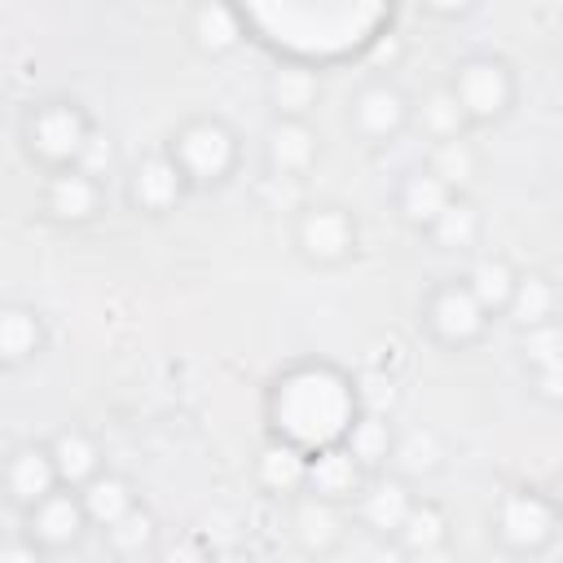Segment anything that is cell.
Instances as JSON below:
<instances>
[{"instance_id": "d6986e66", "label": "cell", "mask_w": 563, "mask_h": 563, "mask_svg": "<svg viewBox=\"0 0 563 563\" xmlns=\"http://www.w3.org/2000/svg\"><path fill=\"white\" fill-rule=\"evenodd\" d=\"M317 97H321V79H317V70H308L299 62L277 66L268 79V101H273L277 119H303L317 106Z\"/></svg>"}, {"instance_id": "7a4b0ae2", "label": "cell", "mask_w": 563, "mask_h": 563, "mask_svg": "<svg viewBox=\"0 0 563 563\" xmlns=\"http://www.w3.org/2000/svg\"><path fill=\"white\" fill-rule=\"evenodd\" d=\"M172 158L189 176V185H220L238 163V136L220 119H189L172 136Z\"/></svg>"}, {"instance_id": "9a60e30c", "label": "cell", "mask_w": 563, "mask_h": 563, "mask_svg": "<svg viewBox=\"0 0 563 563\" xmlns=\"http://www.w3.org/2000/svg\"><path fill=\"white\" fill-rule=\"evenodd\" d=\"M308 453H312V449H303V444H295V440H286V435L268 440V444L260 449V457H255L260 484H264L268 493H277V497L303 493V488H308Z\"/></svg>"}, {"instance_id": "9c48e42d", "label": "cell", "mask_w": 563, "mask_h": 563, "mask_svg": "<svg viewBox=\"0 0 563 563\" xmlns=\"http://www.w3.org/2000/svg\"><path fill=\"white\" fill-rule=\"evenodd\" d=\"M185 185H189V176L180 172V163L172 158V150L167 154H145L132 167V176H128V198L145 216H167L185 198Z\"/></svg>"}, {"instance_id": "603a6c76", "label": "cell", "mask_w": 563, "mask_h": 563, "mask_svg": "<svg viewBox=\"0 0 563 563\" xmlns=\"http://www.w3.org/2000/svg\"><path fill=\"white\" fill-rule=\"evenodd\" d=\"M343 444L352 449V457L365 466V471H383L391 462V449H396V435H391V422L383 413H356L352 427L343 431Z\"/></svg>"}, {"instance_id": "83f0119b", "label": "cell", "mask_w": 563, "mask_h": 563, "mask_svg": "<svg viewBox=\"0 0 563 563\" xmlns=\"http://www.w3.org/2000/svg\"><path fill=\"white\" fill-rule=\"evenodd\" d=\"M418 123H422V132L431 141H449V136H462V128L471 119H466V110H462L453 88H431L422 97V106H418Z\"/></svg>"}, {"instance_id": "8992f818", "label": "cell", "mask_w": 563, "mask_h": 563, "mask_svg": "<svg viewBox=\"0 0 563 563\" xmlns=\"http://www.w3.org/2000/svg\"><path fill=\"white\" fill-rule=\"evenodd\" d=\"M488 308L475 299V290L466 282H449L427 299V330L444 343V347H471L484 325H488Z\"/></svg>"}, {"instance_id": "277c9868", "label": "cell", "mask_w": 563, "mask_h": 563, "mask_svg": "<svg viewBox=\"0 0 563 563\" xmlns=\"http://www.w3.org/2000/svg\"><path fill=\"white\" fill-rule=\"evenodd\" d=\"M88 136H92V123L75 101H44L26 119V145L48 167H75Z\"/></svg>"}, {"instance_id": "e575fe53", "label": "cell", "mask_w": 563, "mask_h": 563, "mask_svg": "<svg viewBox=\"0 0 563 563\" xmlns=\"http://www.w3.org/2000/svg\"><path fill=\"white\" fill-rule=\"evenodd\" d=\"M532 374H537V391H541L545 400H563V361L541 365V369H532Z\"/></svg>"}, {"instance_id": "3957f363", "label": "cell", "mask_w": 563, "mask_h": 563, "mask_svg": "<svg viewBox=\"0 0 563 563\" xmlns=\"http://www.w3.org/2000/svg\"><path fill=\"white\" fill-rule=\"evenodd\" d=\"M559 501L545 497V493H528V488H515L497 501V519H493V532L506 550L515 554H537L554 541L559 532Z\"/></svg>"}, {"instance_id": "7402d4cb", "label": "cell", "mask_w": 563, "mask_h": 563, "mask_svg": "<svg viewBox=\"0 0 563 563\" xmlns=\"http://www.w3.org/2000/svg\"><path fill=\"white\" fill-rule=\"evenodd\" d=\"M48 449H53V462H57V475L66 488H84L92 475H101V449L92 444V435H84L75 427L57 431L48 440Z\"/></svg>"}, {"instance_id": "52a82bcc", "label": "cell", "mask_w": 563, "mask_h": 563, "mask_svg": "<svg viewBox=\"0 0 563 563\" xmlns=\"http://www.w3.org/2000/svg\"><path fill=\"white\" fill-rule=\"evenodd\" d=\"M295 246L312 264H343L356 251V224L343 207H308L295 224Z\"/></svg>"}, {"instance_id": "d6a6232c", "label": "cell", "mask_w": 563, "mask_h": 563, "mask_svg": "<svg viewBox=\"0 0 563 563\" xmlns=\"http://www.w3.org/2000/svg\"><path fill=\"white\" fill-rule=\"evenodd\" d=\"M523 361H528L532 369L563 361V321L550 317V321H541V325H528V330H523Z\"/></svg>"}, {"instance_id": "ba28073f", "label": "cell", "mask_w": 563, "mask_h": 563, "mask_svg": "<svg viewBox=\"0 0 563 563\" xmlns=\"http://www.w3.org/2000/svg\"><path fill=\"white\" fill-rule=\"evenodd\" d=\"M26 515V532L40 541V550H66V545H75L79 537H84V528L92 523L88 519V510H84V497H79V488H53L48 497H40L31 510H22Z\"/></svg>"}, {"instance_id": "484cf974", "label": "cell", "mask_w": 563, "mask_h": 563, "mask_svg": "<svg viewBox=\"0 0 563 563\" xmlns=\"http://www.w3.org/2000/svg\"><path fill=\"white\" fill-rule=\"evenodd\" d=\"M515 282H519V273H515L501 255H484V260H475L471 273H466V286L475 290V299H479L488 312H506V303H510V295H515Z\"/></svg>"}, {"instance_id": "6da1fadb", "label": "cell", "mask_w": 563, "mask_h": 563, "mask_svg": "<svg viewBox=\"0 0 563 563\" xmlns=\"http://www.w3.org/2000/svg\"><path fill=\"white\" fill-rule=\"evenodd\" d=\"M352 418H356V391L339 369L299 365L286 378H277V391H273L277 435H286L303 449H321V444L343 440Z\"/></svg>"}, {"instance_id": "836d02e7", "label": "cell", "mask_w": 563, "mask_h": 563, "mask_svg": "<svg viewBox=\"0 0 563 563\" xmlns=\"http://www.w3.org/2000/svg\"><path fill=\"white\" fill-rule=\"evenodd\" d=\"M75 167H79V172H88L92 180H101V176L114 167V150H110V141H106L101 132H92V136L84 141V150H79Z\"/></svg>"}, {"instance_id": "44dd1931", "label": "cell", "mask_w": 563, "mask_h": 563, "mask_svg": "<svg viewBox=\"0 0 563 563\" xmlns=\"http://www.w3.org/2000/svg\"><path fill=\"white\" fill-rule=\"evenodd\" d=\"M79 497H84V510H88V519H92V528H110V523H119L128 510H136V488L123 479V475H110V471H101V475H92L84 488H79Z\"/></svg>"}, {"instance_id": "ffe728a7", "label": "cell", "mask_w": 563, "mask_h": 563, "mask_svg": "<svg viewBox=\"0 0 563 563\" xmlns=\"http://www.w3.org/2000/svg\"><path fill=\"white\" fill-rule=\"evenodd\" d=\"M396 202H400V216H405L409 224L431 229V220L453 202V189H449L431 167H422V172H409V176L400 180Z\"/></svg>"}, {"instance_id": "d4e9b609", "label": "cell", "mask_w": 563, "mask_h": 563, "mask_svg": "<svg viewBox=\"0 0 563 563\" xmlns=\"http://www.w3.org/2000/svg\"><path fill=\"white\" fill-rule=\"evenodd\" d=\"M44 343V325L31 308H4L0 312V361L4 365H22L26 356H35Z\"/></svg>"}, {"instance_id": "f1b7e54d", "label": "cell", "mask_w": 563, "mask_h": 563, "mask_svg": "<svg viewBox=\"0 0 563 563\" xmlns=\"http://www.w3.org/2000/svg\"><path fill=\"white\" fill-rule=\"evenodd\" d=\"M427 167L457 194V189H466L471 180H475V172H479V158H475V150H471V141H462V136H449V141H435L431 145V158H427Z\"/></svg>"}, {"instance_id": "8d00e7d4", "label": "cell", "mask_w": 563, "mask_h": 563, "mask_svg": "<svg viewBox=\"0 0 563 563\" xmlns=\"http://www.w3.org/2000/svg\"><path fill=\"white\" fill-rule=\"evenodd\" d=\"M554 501H559V510H563V475L554 479Z\"/></svg>"}, {"instance_id": "30bf717a", "label": "cell", "mask_w": 563, "mask_h": 563, "mask_svg": "<svg viewBox=\"0 0 563 563\" xmlns=\"http://www.w3.org/2000/svg\"><path fill=\"white\" fill-rule=\"evenodd\" d=\"M365 484H369V471L352 457V449L343 440L308 453V488L303 493H317V497H330L343 506V501H356Z\"/></svg>"}, {"instance_id": "4dcf8cb0", "label": "cell", "mask_w": 563, "mask_h": 563, "mask_svg": "<svg viewBox=\"0 0 563 563\" xmlns=\"http://www.w3.org/2000/svg\"><path fill=\"white\" fill-rule=\"evenodd\" d=\"M106 541H110V550H114L119 559H141V554H154L158 523H154V515H150L145 506H136V510H128L119 523L106 528Z\"/></svg>"}, {"instance_id": "1f68e13d", "label": "cell", "mask_w": 563, "mask_h": 563, "mask_svg": "<svg viewBox=\"0 0 563 563\" xmlns=\"http://www.w3.org/2000/svg\"><path fill=\"white\" fill-rule=\"evenodd\" d=\"M440 457H444V449H440V440H435L431 431H409V435L396 440V449H391V462H396V471H400L405 479H418V475L440 471Z\"/></svg>"}, {"instance_id": "ac0fdd59", "label": "cell", "mask_w": 563, "mask_h": 563, "mask_svg": "<svg viewBox=\"0 0 563 563\" xmlns=\"http://www.w3.org/2000/svg\"><path fill=\"white\" fill-rule=\"evenodd\" d=\"M295 537H299V545H303V550H312V554L334 550V541L343 537L339 501L317 497V493H303V497L295 501Z\"/></svg>"}, {"instance_id": "5bb4252c", "label": "cell", "mask_w": 563, "mask_h": 563, "mask_svg": "<svg viewBox=\"0 0 563 563\" xmlns=\"http://www.w3.org/2000/svg\"><path fill=\"white\" fill-rule=\"evenodd\" d=\"M413 501H418V497L409 493L405 475L374 479V484H365L361 497H356V519H361L369 532H378V537H396Z\"/></svg>"}, {"instance_id": "e0dca14e", "label": "cell", "mask_w": 563, "mask_h": 563, "mask_svg": "<svg viewBox=\"0 0 563 563\" xmlns=\"http://www.w3.org/2000/svg\"><path fill=\"white\" fill-rule=\"evenodd\" d=\"M189 40H194V48L207 53V57H220V53L238 48V40H242V18H238V9H233L229 0H202V4L194 9V18H189Z\"/></svg>"}, {"instance_id": "5b68a950", "label": "cell", "mask_w": 563, "mask_h": 563, "mask_svg": "<svg viewBox=\"0 0 563 563\" xmlns=\"http://www.w3.org/2000/svg\"><path fill=\"white\" fill-rule=\"evenodd\" d=\"M466 110L471 123H488V119H501L510 110V97H515V79L506 70V62L497 57H466L457 70H453V84H449Z\"/></svg>"}, {"instance_id": "8fae6325", "label": "cell", "mask_w": 563, "mask_h": 563, "mask_svg": "<svg viewBox=\"0 0 563 563\" xmlns=\"http://www.w3.org/2000/svg\"><path fill=\"white\" fill-rule=\"evenodd\" d=\"M409 119H413V106H409V97L396 84L378 79V84H365L352 97V128L365 141H391Z\"/></svg>"}, {"instance_id": "4316f807", "label": "cell", "mask_w": 563, "mask_h": 563, "mask_svg": "<svg viewBox=\"0 0 563 563\" xmlns=\"http://www.w3.org/2000/svg\"><path fill=\"white\" fill-rule=\"evenodd\" d=\"M427 233H431V242H435L440 251H471L475 238H479V211H475L466 198L453 194V202L431 220Z\"/></svg>"}, {"instance_id": "d590c367", "label": "cell", "mask_w": 563, "mask_h": 563, "mask_svg": "<svg viewBox=\"0 0 563 563\" xmlns=\"http://www.w3.org/2000/svg\"><path fill=\"white\" fill-rule=\"evenodd\" d=\"M431 13H440V18H457V13H466L475 0H422Z\"/></svg>"}, {"instance_id": "2e32d148", "label": "cell", "mask_w": 563, "mask_h": 563, "mask_svg": "<svg viewBox=\"0 0 563 563\" xmlns=\"http://www.w3.org/2000/svg\"><path fill=\"white\" fill-rule=\"evenodd\" d=\"M264 158L277 176H303L317 163V132L308 119H277L264 136Z\"/></svg>"}, {"instance_id": "cb8c5ba5", "label": "cell", "mask_w": 563, "mask_h": 563, "mask_svg": "<svg viewBox=\"0 0 563 563\" xmlns=\"http://www.w3.org/2000/svg\"><path fill=\"white\" fill-rule=\"evenodd\" d=\"M391 541L405 554H435L449 541V519H444V510L435 501H413L409 515H405V523H400V532Z\"/></svg>"}, {"instance_id": "4fadbf2b", "label": "cell", "mask_w": 563, "mask_h": 563, "mask_svg": "<svg viewBox=\"0 0 563 563\" xmlns=\"http://www.w3.org/2000/svg\"><path fill=\"white\" fill-rule=\"evenodd\" d=\"M101 207V180H92L79 167H57L44 185V211L62 224H84Z\"/></svg>"}, {"instance_id": "f546056e", "label": "cell", "mask_w": 563, "mask_h": 563, "mask_svg": "<svg viewBox=\"0 0 563 563\" xmlns=\"http://www.w3.org/2000/svg\"><path fill=\"white\" fill-rule=\"evenodd\" d=\"M506 312H510V321H515L519 330L550 321V317H554V286H550L545 277H537V273L519 277V282H515V295H510V303H506Z\"/></svg>"}, {"instance_id": "7c38bea8", "label": "cell", "mask_w": 563, "mask_h": 563, "mask_svg": "<svg viewBox=\"0 0 563 563\" xmlns=\"http://www.w3.org/2000/svg\"><path fill=\"white\" fill-rule=\"evenodd\" d=\"M53 488H62V475H57V462H53V449L48 444H22V449L9 453L4 493H9V501L18 510H31Z\"/></svg>"}]
</instances>
